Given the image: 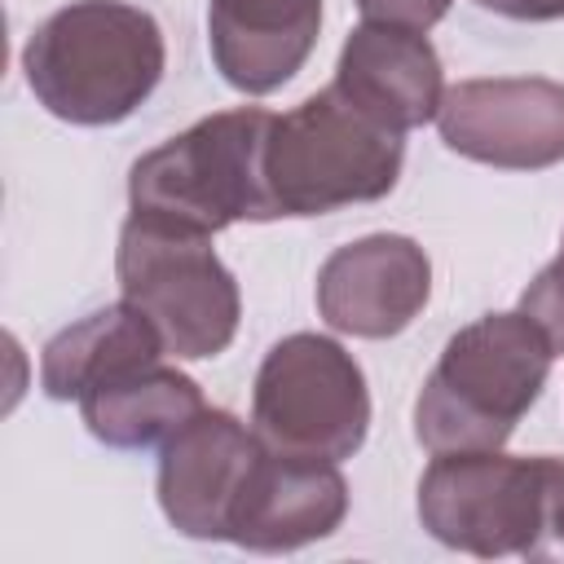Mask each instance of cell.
Instances as JSON below:
<instances>
[{
	"label": "cell",
	"mask_w": 564,
	"mask_h": 564,
	"mask_svg": "<svg viewBox=\"0 0 564 564\" xmlns=\"http://www.w3.org/2000/svg\"><path fill=\"white\" fill-rule=\"evenodd\" d=\"M22 70L48 115L84 128L119 123L163 79V31L137 4L75 0L35 26Z\"/></svg>",
	"instance_id": "obj_1"
},
{
	"label": "cell",
	"mask_w": 564,
	"mask_h": 564,
	"mask_svg": "<svg viewBox=\"0 0 564 564\" xmlns=\"http://www.w3.org/2000/svg\"><path fill=\"white\" fill-rule=\"evenodd\" d=\"M551 344L524 313H489L463 326L414 401V436L432 454L502 449L538 401Z\"/></svg>",
	"instance_id": "obj_2"
},
{
	"label": "cell",
	"mask_w": 564,
	"mask_h": 564,
	"mask_svg": "<svg viewBox=\"0 0 564 564\" xmlns=\"http://www.w3.org/2000/svg\"><path fill=\"white\" fill-rule=\"evenodd\" d=\"M269 123V110L238 106L141 154L128 176L132 216L194 234H220L234 220H273L278 212L264 185Z\"/></svg>",
	"instance_id": "obj_3"
},
{
	"label": "cell",
	"mask_w": 564,
	"mask_h": 564,
	"mask_svg": "<svg viewBox=\"0 0 564 564\" xmlns=\"http://www.w3.org/2000/svg\"><path fill=\"white\" fill-rule=\"evenodd\" d=\"M405 141L366 115L335 84L273 115L264 141V185L278 216H322L383 198L401 176Z\"/></svg>",
	"instance_id": "obj_4"
},
{
	"label": "cell",
	"mask_w": 564,
	"mask_h": 564,
	"mask_svg": "<svg viewBox=\"0 0 564 564\" xmlns=\"http://www.w3.org/2000/svg\"><path fill=\"white\" fill-rule=\"evenodd\" d=\"M115 273L123 300L159 326L172 357L198 361L229 348L238 330V282L212 251V234L128 216Z\"/></svg>",
	"instance_id": "obj_5"
},
{
	"label": "cell",
	"mask_w": 564,
	"mask_h": 564,
	"mask_svg": "<svg viewBox=\"0 0 564 564\" xmlns=\"http://www.w3.org/2000/svg\"><path fill=\"white\" fill-rule=\"evenodd\" d=\"M256 436L282 454L300 458H352L370 427V392L361 366L326 335H286L278 339L251 392Z\"/></svg>",
	"instance_id": "obj_6"
},
{
	"label": "cell",
	"mask_w": 564,
	"mask_h": 564,
	"mask_svg": "<svg viewBox=\"0 0 564 564\" xmlns=\"http://www.w3.org/2000/svg\"><path fill=\"white\" fill-rule=\"evenodd\" d=\"M419 520L467 555H529L542 520V467L502 449L436 454L419 480Z\"/></svg>",
	"instance_id": "obj_7"
},
{
	"label": "cell",
	"mask_w": 564,
	"mask_h": 564,
	"mask_svg": "<svg viewBox=\"0 0 564 564\" xmlns=\"http://www.w3.org/2000/svg\"><path fill=\"white\" fill-rule=\"evenodd\" d=\"M441 141L476 163L538 172L564 159V84L529 75L463 79L441 97Z\"/></svg>",
	"instance_id": "obj_8"
},
{
	"label": "cell",
	"mask_w": 564,
	"mask_h": 564,
	"mask_svg": "<svg viewBox=\"0 0 564 564\" xmlns=\"http://www.w3.org/2000/svg\"><path fill=\"white\" fill-rule=\"evenodd\" d=\"M432 291V264L414 238L370 234L326 256L317 273V313L357 339L405 330Z\"/></svg>",
	"instance_id": "obj_9"
},
{
	"label": "cell",
	"mask_w": 564,
	"mask_h": 564,
	"mask_svg": "<svg viewBox=\"0 0 564 564\" xmlns=\"http://www.w3.org/2000/svg\"><path fill=\"white\" fill-rule=\"evenodd\" d=\"M256 427H242L229 410H198L159 458V507L185 538H225L229 516L260 454Z\"/></svg>",
	"instance_id": "obj_10"
},
{
	"label": "cell",
	"mask_w": 564,
	"mask_h": 564,
	"mask_svg": "<svg viewBox=\"0 0 564 564\" xmlns=\"http://www.w3.org/2000/svg\"><path fill=\"white\" fill-rule=\"evenodd\" d=\"M348 485L335 463L260 445L229 516V542L247 551H295L339 529Z\"/></svg>",
	"instance_id": "obj_11"
},
{
	"label": "cell",
	"mask_w": 564,
	"mask_h": 564,
	"mask_svg": "<svg viewBox=\"0 0 564 564\" xmlns=\"http://www.w3.org/2000/svg\"><path fill=\"white\" fill-rule=\"evenodd\" d=\"M330 84L397 132H410L436 119L445 97L441 57L427 44V35L388 26V22H361L344 40Z\"/></svg>",
	"instance_id": "obj_12"
},
{
	"label": "cell",
	"mask_w": 564,
	"mask_h": 564,
	"mask_svg": "<svg viewBox=\"0 0 564 564\" xmlns=\"http://www.w3.org/2000/svg\"><path fill=\"white\" fill-rule=\"evenodd\" d=\"M322 0H212L207 40L216 70L238 93L282 88L313 53Z\"/></svg>",
	"instance_id": "obj_13"
},
{
	"label": "cell",
	"mask_w": 564,
	"mask_h": 564,
	"mask_svg": "<svg viewBox=\"0 0 564 564\" xmlns=\"http://www.w3.org/2000/svg\"><path fill=\"white\" fill-rule=\"evenodd\" d=\"M167 352L159 326L128 300L88 313L44 344L40 383L53 401H84L97 388H110L145 366H159Z\"/></svg>",
	"instance_id": "obj_14"
},
{
	"label": "cell",
	"mask_w": 564,
	"mask_h": 564,
	"mask_svg": "<svg viewBox=\"0 0 564 564\" xmlns=\"http://www.w3.org/2000/svg\"><path fill=\"white\" fill-rule=\"evenodd\" d=\"M203 410V392L189 375L172 366H145L110 388H97L79 401L88 432L115 449H150L167 445L194 414Z\"/></svg>",
	"instance_id": "obj_15"
},
{
	"label": "cell",
	"mask_w": 564,
	"mask_h": 564,
	"mask_svg": "<svg viewBox=\"0 0 564 564\" xmlns=\"http://www.w3.org/2000/svg\"><path fill=\"white\" fill-rule=\"evenodd\" d=\"M520 313L546 335L551 352H564V256L551 260L520 295Z\"/></svg>",
	"instance_id": "obj_16"
},
{
	"label": "cell",
	"mask_w": 564,
	"mask_h": 564,
	"mask_svg": "<svg viewBox=\"0 0 564 564\" xmlns=\"http://www.w3.org/2000/svg\"><path fill=\"white\" fill-rule=\"evenodd\" d=\"M542 520L524 560H564V458L542 454Z\"/></svg>",
	"instance_id": "obj_17"
},
{
	"label": "cell",
	"mask_w": 564,
	"mask_h": 564,
	"mask_svg": "<svg viewBox=\"0 0 564 564\" xmlns=\"http://www.w3.org/2000/svg\"><path fill=\"white\" fill-rule=\"evenodd\" d=\"M366 22H388V26H405V31H427L445 18L449 0H357Z\"/></svg>",
	"instance_id": "obj_18"
},
{
	"label": "cell",
	"mask_w": 564,
	"mask_h": 564,
	"mask_svg": "<svg viewBox=\"0 0 564 564\" xmlns=\"http://www.w3.org/2000/svg\"><path fill=\"white\" fill-rule=\"evenodd\" d=\"M502 18H520V22H551L564 18V0H476Z\"/></svg>",
	"instance_id": "obj_19"
}]
</instances>
